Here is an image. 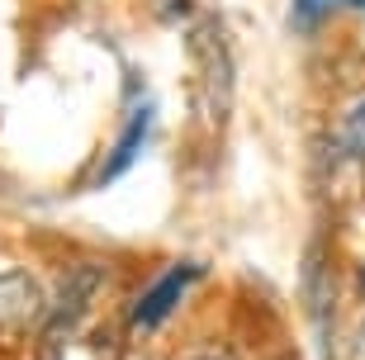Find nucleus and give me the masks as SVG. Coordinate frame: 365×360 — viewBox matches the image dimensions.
<instances>
[{
    "mask_svg": "<svg viewBox=\"0 0 365 360\" xmlns=\"http://www.w3.org/2000/svg\"><path fill=\"white\" fill-rule=\"evenodd\" d=\"M204 100H209V119L223 123L228 119V100H232V53L214 29H204Z\"/></svg>",
    "mask_w": 365,
    "mask_h": 360,
    "instance_id": "nucleus-1",
    "label": "nucleus"
},
{
    "mask_svg": "<svg viewBox=\"0 0 365 360\" xmlns=\"http://www.w3.org/2000/svg\"><path fill=\"white\" fill-rule=\"evenodd\" d=\"M195 275H200V270H195V266H185V261H180V266H171V270L162 275V280H157L148 294H143V304L133 308V322L143 327V332L162 327V318H166V313H171V308L180 304V294H185V284L195 280Z\"/></svg>",
    "mask_w": 365,
    "mask_h": 360,
    "instance_id": "nucleus-2",
    "label": "nucleus"
},
{
    "mask_svg": "<svg viewBox=\"0 0 365 360\" xmlns=\"http://www.w3.org/2000/svg\"><path fill=\"white\" fill-rule=\"evenodd\" d=\"M148 128H152V105H138L133 123L123 128L119 147H114V157L105 161V175H100V185H109V180H119V175L128 171V166H133V157L143 152V138H148Z\"/></svg>",
    "mask_w": 365,
    "mask_h": 360,
    "instance_id": "nucleus-3",
    "label": "nucleus"
},
{
    "mask_svg": "<svg viewBox=\"0 0 365 360\" xmlns=\"http://www.w3.org/2000/svg\"><path fill=\"white\" fill-rule=\"evenodd\" d=\"M38 308V284L24 270H5L0 275V322H24Z\"/></svg>",
    "mask_w": 365,
    "mask_h": 360,
    "instance_id": "nucleus-4",
    "label": "nucleus"
},
{
    "mask_svg": "<svg viewBox=\"0 0 365 360\" xmlns=\"http://www.w3.org/2000/svg\"><path fill=\"white\" fill-rule=\"evenodd\" d=\"M337 5H356V10H365V0H294V29H313L318 19H323L327 10H337Z\"/></svg>",
    "mask_w": 365,
    "mask_h": 360,
    "instance_id": "nucleus-5",
    "label": "nucleus"
},
{
    "mask_svg": "<svg viewBox=\"0 0 365 360\" xmlns=\"http://www.w3.org/2000/svg\"><path fill=\"white\" fill-rule=\"evenodd\" d=\"M346 152H365V105L361 109H351V119H346Z\"/></svg>",
    "mask_w": 365,
    "mask_h": 360,
    "instance_id": "nucleus-6",
    "label": "nucleus"
},
{
    "mask_svg": "<svg viewBox=\"0 0 365 360\" xmlns=\"http://www.w3.org/2000/svg\"><path fill=\"white\" fill-rule=\"evenodd\" d=\"M351 360H365V322L356 327V341H351Z\"/></svg>",
    "mask_w": 365,
    "mask_h": 360,
    "instance_id": "nucleus-7",
    "label": "nucleus"
},
{
    "mask_svg": "<svg viewBox=\"0 0 365 360\" xmlns=\"http://www.w3.org/2000/svg\"><path fill=\"white\" fill-rule=\"evenodd\" d=\"M195 360H228V356H195Z\"/></svg>",
    "mask_w": 365,
    "mask_h": 360,
    "instance_id": "nucleus-8",
    "label": "nucleus"
}]
</instances>
